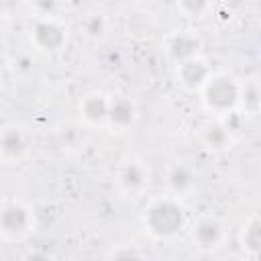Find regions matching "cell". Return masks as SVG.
Here are the masks:
<instances>
[{"label":"cell","instance_id":"obj_1","mask_svg":"<svg viewBox=\"0 0 261 261\" xmlns=\"http://www.w3.org/2000/svg\"><path fill=\"white\" fill-rule=\"evenodd\" d=\"M145 228L155 239H171L186 226V212L173 198H161L153 202L143 216Z\"/></svg>","mask_w":261,"mask_h":261},{"label":"cell","instance_id":"obj_2","mask_svg":"<svg viewBox=\"0 0 261 261\" xmlns=\"http://www.w3.org/2000/svg\"><path fill=\"white\" fill-rule=\"evenodd\" d=\"M202 100L210 112L226 114L228 110L237 108L241 100V84L226 73L210 75L202 88Z\"/></svg>","mask_w":261,"mask_h":261},{"label":"cell","instance_id":"obj_3","mask_svg":"<svg viewBox=\"0 0 261 261\" xmlns=\"http://www.w3.org/2000/svg\"><path fill=\"white\" fill-rule=\"evenodd\" d=\"M31 41L37 49L45 53H53L63 47L65 43V31L53 20V18H39L33 24L31 31Z\"/></svg>","mask_w":261,"mask_h":261},{"label":"cell","instance_id":"obj_4","mask_svg":"<svg viewBox=\"0 0 261 261\" xmlns=\"http://www.w3.org/2000/svg\"><path fill=\"white\" fill-rule=\"evenodd\" d=\"M31 210L24 208L22 204H6L0 212V230L6 239H16L24 234L31 226Z\"/></svg>","mask_w":261,"mask_h":261},{"label":"cell","instance_id":"obj_5","mask_svg":"<svg viewBox=\"0 0 261 261\" xmlns=\"http://www.w3.org/2000/svg\"><path fill=\"white\" fill-rule=\"evenodd\" d=\"M222 237H224L222 224H220V220H216L214 216H204V218H200V220L194 224V230H192L194 243H196L200 249H204V251L216 249V247L222 243Z\"/></svg>","mask_w":261,"mask_h":261},{"label":"cell","instance_id":"obj_6","mask_svg":"<svg viewBox=\"0 0 261 261\" xmlns=\"http://www.w3.org/2000/svg\"><path fill=\"white\" fill-rule=\"evenodd\" d=\"M210 77V69L206 61L200 57H192L188 61L177 63V80L186 90H202Z\"/></svg>","mask_w":261,"mask_h":261},{"label":"cell","instance_id":"obj_7","mask_svg":"<svg viewBox=\"0 0 261 261\" xmlns=\"http://www.w3.org/2000/svg\"><path fill=\"white\" fill-rule=\"evenodd\" d=\"M147 179H149L147 167H145L141 161H135V159L124 161V163L118 167V173H116L118 186H120L124 192H128V194L141 192V190L145 188Z\"/></svg>","mask_w":261,"mask_h":261},{"label":"cell","instance_id":"obj_8","mask_svg":"<svg viewBox=\"0 0 261 261\" xmlns=\"http://www.w3.org/2000/svg\"><path fill=\"white\" fill-rule=\"evenodd\" d=\"M137 110L135 104L126 96H112L108 104V124L116 130H126L135 124Z\"/></svg>","mask_w":261,"mask_h":261},{"label":"cell","instance_id":"obj_9","mask_svg":"<svg viewBox=\"0 0 261 261\" xmlns=\"http://www.w3.org/2000/svg\"><path fill=\"white\" fill-rule=\"evenodd\" d=\"M198 49H200V39L190 31L175 33L167 43V55L175 63H181V61H188L192 57H198Z\"/></svg>","mask_w":261,"mask_h":261},{"label":"cell","instance_id":"obj_10","mask_svg":"<svg viewBox=\"0 0 261 261\" xmlns=\"http://www.w3.org/2000/svg\"><path fill=\"white\" fill-rule=\"evenodd\" d=\"M108 104H110V98H106L104 94H88L80 104L82 118L90 124L106 122L108 120Z\"/></svg>","mask_w":261,"mask_h":261},{"label":"cell","instance_id":"obj_11","mask_svg":"<svg viewBox=\"0 0 261 261\" xmlns=\"http://www.w3.org/2000/svg\"><path fill=\"white\" fill-rule=\"evenodd\" d=\"M27 149V137L20 128L16 126H8L4 128L2 133V139H0V151H2V157L6 161H12V159H18Z\"/></svg>","mask_w":261,"mask_h":261},{"label":"cell","instance_id":"obj_12","mask_svg":"<svg viewBox=\"0 0 261 261\" xmlns=\"http://www.w3.org/2000/svg\"><path fill=\"white\" fill-rule=\"evenodd\" d=\"M194 184H196V175L188 165L177 163L167 171V188L177 196L188 194L194 188Z\"/></svg>","mask_w":261,"mask_h":261},{"label":"cell","instance_id":"obj_13","mask_svg":"<svg viewBox=\"0 0 261 261\" xmlns=\"http://www.w3.org/2000/svg\"><path fill=\"white\" fill-rule=\"evenodd\" d=\"M202 141L208 149H214V151H220L224 149L228 143H230V130L224 126V122L216 120V122H208L204 128H202Z\"/></svg>","mask_w":261,"mask_h":261},{"label":"cell","instance_id":"obj_14","mask_svg":"<svg viewBox=\"0 0 261 261\" xmlns=\"http://www.w3.org/2000/svg\"><path fill=\"white\" fill-rule=\"evenodd\" d=\"M239 104H243V108L247 112L261 110V82L249 80V82L241 84V100H239Z\"/></svg>","mask_w":261,"mask_h":261},{"label":"cell","instance_id":"obj_15","mask_svg":"<svg viewBox=\"0 0 261 261\" xmlns=\"http://www.w3.org/2000/svg\"><path fill=\"white\" fill-rule=\"evenodd\" d=\"M243 247L261 257V216H255L247 222L245 230H243Z\"/></svg>","mask_w":261,"mask_h":261},{"label":"cell","instance_id":"obj_16","mask_svg":"<svg viewBox=\"0 0 261 261\" xmlns=\"http://www.w3.org/2000/svg\"><path fill=\"white\" fill-rule=\"evenodd\" d=\"M210 0H177V8L188 18H200L208 10Z\"/></svg>","mask_w":261,"mask_h":261},{"label":"cell","instance_id":"obj_17","mask_svg":"<svg viewBox=\"0 0 261 261\" xmlns=\"http://www.w3.org/2000/svg\"><path fill=\"white\" fill-rule=\"evenodd\" d=\"M84 31H86V35L92 37V39L102 37V35L106 33V20H104V16H102V14H92V16H88L86 22H84Z\"/></svg>","mask_w":261,"mask_h":261},{"label":"cell","instance_id":"obj_18","mask_svg":"<svg viewBox=\"0 0 261 261\" xmlns=\"http://www.w3.org/2000/svg\"><path fill=\"white\" fill-rule=\"evenodd\" d=\"M31 6L39 14V18H53L59 10V0H31Z\"/></svg>","mask_w":261,"mask_h":261},{"label":"cell","instance_id":"obj_19","mask_svg":"<svg viewBox=\"0 0 261 261\" xmlns=\"http://www.w3.org/2000/svg\"><path fill=\"white\" fill-rule=\"evenodd\" d=\"M222 116H224V120H222V122H224V126H226L230 133L239 130V128L243 126V122H245V120H243V114H241V112H237L234 108H232V110H228V112H226V114H222Z\"/></svg>","mask_w":261,"mask_h":261},{"label":"cell","instance_id":"obj_20","mask_svg":"<svg viewBox=\"0 0 261 261\" xmlns=\"http://www.w3.org/2000/svg\"><path fill=\"white\" fill-rule=\"evenodd\" d=\"M14 67H16L18 71L27 73V71H33V67H35V61H33L29 55H18V57H16V61H14Z\"/></svg>","mask_w":261,"mask_h":261},{"label":"cell","instance_id":"obj_21","mask_svg":"<svg viewBox=\"0 0 261 261\" xmlns=\"http://www.w3.org/2000/svg\"><path fill=\"white\" fill-rule=\"evenodd\" d=\"M259 112H261V110H259Z\"/></svg>","mask_w":261,"mask_h":261}]
</instances>
